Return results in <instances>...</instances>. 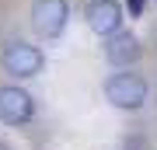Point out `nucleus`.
<instances>
[{"label": "nucleus", "instance_id": "obj_8", "mask_svg": "<svg viewBox=\"0 0 157 150\" xmlns=\"http://www.w3.org/2000/svg\"><path fill=\"white\" fill-rule=\"evenodd\" d=\"M122 150H133V147H122Z\"/></svg>", "mask_w": 157, "mask_h": 150}, {"label": "nucleus", "instance_id": "obj_3", "mask_svg": "<svg viewBox=\"0 0 157 150\" xmlns=\"http://www.w3.org/2000/svg\"><path fill=\"white\" fill-rule=\"evenodd\" d=\"M67 21H70V4L67 0H39L32 7V28L42 39H59Z\"/></svg>", "mask_w": 157, "mask_h": 150}, {"label": "nucleus", "instance_id": "obj_7", "mask_svg": "<svg viewBox=\"0 0 157 150\" xmlns=\"http://www.w3.org/2000/svg\"><path fill=\"white\" fill-rule=\"evenodd\" d=\"M126 7H129V14H133V17H140L143 7H147V0H126Z\"/></svg>", "mask_w": 157, "mask_h": 150}, {"label": "nucleus", "instance_id": "obj_5", "mask_svg": "<svg viewBox=\"0 0 157 150\" xmlns=\"http://www.w3.org/2000/svg\"><path fill=\"white\" fill-rule=\"evenodd\" d=\"M84 17H87V28H91L94 35L108 39V35H115L119 28H122L126 7L119 4V0H91L87 11H84Z\"/></svg>", "mask_w": 157, "mask_h": 150}, {"label": "nucleus", "instance_id": "obj_6", "mask_svg": "<svg viewBox=\"0 0 157 150\" xmlns=\"http://www.w3.org/2000/svg\"><path fill=\"white\" fill-rule=\"evenodd\" d=\"M105 60L112 63V67H126V63L140 60V39H136L133 32H122V28H119L115 35H108Z\"/></svg>", "mask_w": 157, "mask_h": 150}, {"label": "nucleus", "instance_id": "obj_4", "mask_svg": "<svg viewBox=\"0 0 157 150\" xmlns=\"http://www.w3.org/2000/svg\"><path fill=\"white\" fill-rule=\"evenodd\" d=\"M32 115H35V98L25 87L17 84L0 87V122L4 126H25L32 122Z\"/></svg>", "mask_w": 157, "mask_h": 150}, {"label": "nucleus", "instance_id": "obj_1", "mask_svg": "<svg viewBox=\"0 0 157 150\" xmlns=\"http://www.w3.org/2000/svg\"><path fill=\"white\" fill-rule=\"evenodd\" d=\"M147 94H150V87H147V80L140 77V73L119 70V73H112V77L105 80V98H108V105H115V108H122V112L143 108Z\"/></svg>", "mask_w": 157, "mask_h": 150}, {"label": "nucleus", "instance_id": "obj_2", "mask_svg": "<svg viewBox=\"0 0 157 150\" xmlns=\"http://www.w3.org/2000/svg\"><path fill=\"white\" fill-rule=\"evenodd\" d=\"M45 67V56L39 45H32V42H11L4 49V70L11 73V77L17 80H28V77H39Z\"/></svg>", "mask_w": 157, "mask_h": 150}]
</instances>
